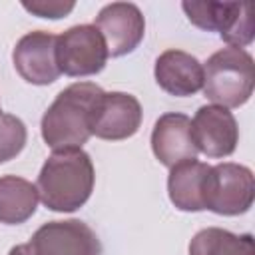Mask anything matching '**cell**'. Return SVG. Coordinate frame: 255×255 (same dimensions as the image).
Masks as SVG:
<instances>
[{
    "mask_svg": "<svg viewBox=\"0 0 255 255\" xmlns=\"http://www.w3.org/2000/svg\"><path fill=\"white\" fill-rule=\"evenodd\" d=\"M104 90L94 82H76L64 88L44 112L40 131L54 151L82 149L92 135V114Z\"/></svg>",
    "mask_w": 255,
    "mask_h": 255,
    "instance_id": "1",
    "label": "cell"
},
{
    "mask_svg": "<svg viewBox=\"0 0 255 255\" xmlns=\"http://www.w3.org/2000/svg\"><path fill=\"white\" fill-rule=\"evenodd\" d=\"M96 171L84 149L54 151L38 173V195L42 203L60 213L80 209L92 195Z\"/></svg>",
    "mask_w": 255,
    "mask_h": 255,
    "instance_id": "2",
    "label": "cell"
},
{
    "mask_svg": "<svg viewBox=\"0 0 255 255\" xmlns=\"http://www.w3.org/2000/svg\"><path fill=\"white\" fill-rule=\"evenodd\" d=\"M255 86L253 56L243 48H221L211 54L203 66V94L221 108L243 106Z\"/></svg>",
    "mask_w": 255,
    "mask_h": 255,
    "instance_id": "3",
    "label": "cell"
},
{
    "mask_svg": "<svg viewBox=\"0 0 255 255\" xmlns=\"http://www.w3.org/2000/svg\"><path fill=\"white\" fill-rule=\"evenodd\" d=\"M181 8L193 26L219 32V38L233 48L253 42L255 24L247 2H181Z\"/></svg>",
    "mask_w": 255,
    "mask_h": 255,
    "instance_id": "4",
    "label": "cell"
},
{
    "mask_svg": "<svg viewBox=\"0 0 255 255\" xmlns=\"http://www.w3.org/2000/svg\"><path fill=\"white\" fill-rule=\"evenodd\" d=\"M253 197L255 179L247 165L223 161L209 167L205 209L217 215H241L251 209Z\"/></svg>",
    "mask_w": 255,
    "mask_h": 255,
    "instance_id": "5",
    "label": "cell"
},
{
    "mask_svg": "<svg viewBox=\"0 0 255 255\" xmlns=\"http://www.w3.org/2000/svg\"><path fill=\"white\" fill-rule=\"evenodd\" d=\"M56 60L66 76H96L108 62V48L94 24H78L58 36Z\"/></svg>",
    "mask_w": 255,
    "mask_h": 255,
    "instance_id": "6",
    "label": "cell"
},
{
    "mask_svg": "<svg viewBox=\"0 0 255 255\" xmlns=\"http://www.w3.org/2000/svg\"><path fill=\"white\" fill-rule=\"evenodd\" d=\"M32 255H102L96 231L80 221H48L28 241Z\"/></svg>",
    "mask_w": 255,
    "mask_h": 255,
    "instance_id": "7",
    "label": "cell"
},
{
    "mask_svg": "<svg viewBox=\"0 0 255 255\" xmlns=\"http://www.w3.org/2000/svg\"><path fill=\"white\" fill-rule=\"evenodd\" d=\"M94 26L102 34L108 48V56L112 58H120L133 52L145 34L143 14L131 2L106 4L98 12Z\"/></svg>",
    "mask_w": 255,
    "mask_h": 255,
    "instance_id": "8",
    "label": "cell"
},
{
    "mask_svg": "<svg viewBox=\"0 0 255 255\" xmlns=\"http://www.w3.org/2000/svg\"><path fill=\"white\" fill-rule=\"evenodd\" d=\"M141 104L126 92H104L92 114V135L108 141L131 137L141 126Z\"/></svg>",
    "mask_w": 255,
    "mask_h": 255,
    "instance_id": "9",
    "label": "cell"
},
{
    "mask_svg": "<svg viewBox=\"0 0 255 255\" xmlns=\"http://www.w3.org/2000/svg\"><path fill=\"white\" fill-rule=\"evenodd\" d=\"M56 40L58 36L36 30L24 34L14 50H12V62L16 72L34 86H48L60 78V68L56 60Z\"/></svg>",
    "mask_w": 255,
    "mask_h": 255,
    "instance_id": "10",
    "label": "cell"
},
{
    "mask_svg": "<svg viewBox=\"0 0 255 255\" xmlns=\"http://www.w3.org/2000/svg\"><path fill=\"white\" fill-rule=\"evenodd\" d=\"M191 137L197 151L207 157H227L239 141L237 120L227 108L215 104L201 106L191 120Z\"/></svg>",
    "mask_w": 255,
    "mask_h": 255,
    "instance_id": "11",
    "label": "cell"
},
{
    "mask_svg": "<svg viewBox=\"0 0 255 255\" xmlns=\"http://www.w3.org/2000/svg\"><path fill=\"white\" fill-rule=\"evenodd\" d=\"M151 151L165 167L195 159L199 151L191 137V120L177 112L159 116L151 131Z\"/></svg>",
    "mask_w": 255,
    "mask_h": 255,
    "instance_id": "12",
    "label": "cell"
},
{
    "mask_svg": "<svg viewBox=\"0 0 255 255\" xmlns=\"http://www.w3.org/2000/svg\"><path fill=\"white\" fill-rule=\"evenodd\" d=\"M153 76L157 86L177 98L193 96L203 88L201 62L183 50H165L155 60Z\"/></svg>",
    "mask_w": 255,
    "mask_h": 255,
    "instance_id": "13",
    "label": "cell"
},
{
    "mask_svg": "<svg viewBox=\"0 0 255 255\" xmlns=\"http://www.w3.org/2000/svg\"><path fill=\"white\" fill-rule=\"evenodd\" d=\"M209 167L203 161L187 159L169 167L167 195L179 211H203Z\"/></svg>",
    "mask_w": 255,
    "mask_h": 255,
    "instance_id": "14",
    "label": "cell"
},
{
    "mask_svg": "<svg viewBox=\"0 0 255 255\" xmlns=\"http://www.w3.org/2000/svg\"><path fill=\"white\" fill-rule=\"evenodd\" d=\"M38 187L18 175L0 177V223L20 225L28 221L38 207Z\"/></svg>",
    "mask_w": 255,
    "mask_h": 255,
    "instance_id": "15",
    "label": "cell"
},
{
    "mask_svg": "<svg viewBox=\"0 0 255 255\" xmlns=\"http://www.w3.org/2000/svg\"><path fill=\"white\" fill-rule=\"evenodd\" d=\"M189 255H255L251 233H231L221 227H205L189 241Z\"/></svg>",
    "mask_w": 255,
    "mask_h": 255,
    "instance_id": "16",
    "label": "cell"
},
{
    "mask_svg": "<svg viewBox=\"0 0 255 255\" xmlns=\"http://www.w3.org/2000/svg\"><path fill=\"white\" fill-rule=\"evenodd\" d=\"M28 129L12 114H0V163L14 159L26 145Z\"/></svg>",
    "mask_w": 255,
    "mask_h": 255,
    "instance_id": "17",
    "label": "cell"
},
{
    "mask_svg": "<svg viewBox=\"0 0 255 255\" xmlns=\"http://www.w3.org/2000/svg\"><path fill=\"white\" fill-rule=\"evenodd\" d=\"M24 10H28L30 14L34 16H40V18H50V20H58V18H64L68 16L74 8H76V2H58V0H34V2H22Z\"/></svg>",
    "mask_w": 255,
    "mask_h": 255,
    "instance_id": "18",
    "label": "cell"
},
{
    "mask_svg": "<svg viewBox=\"0 0 255 255\" xmlns=\"http://www.w3.org/2000/svg\"><path fill=\"white\" fill-rule=\"evenodd\" d=\"M8 255H32V249H30L28 243H24V245H16V247H12Z\"/></svg>",
    "mask_w": 255,
    "mask_h": 255,
    "instance_id": "19",
    "label": "cell"
}]
</instances>
